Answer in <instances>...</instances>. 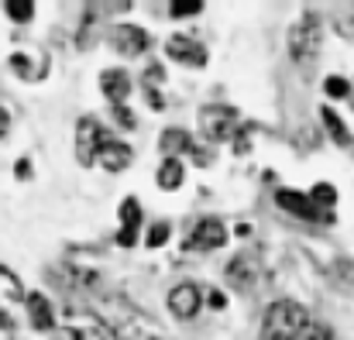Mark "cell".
<instances>
[{
  "label": "cell",
  "instance_id": "obj_2",
  "mask_svg": "<svg viewBox=\"0 0 354 340\" xmlns=\"http://www.w3.org/2000/svg\"><path fill=\"white\" fill-rule=\"evenodd\" d=\"M310 323V310L296 299H275L268 303L261 317V340H299L303 327Z\"/></svg>",
  "mask_w": 354,
  "mask_h": 340
},
{
  "label": "cell",
  "instance_id": "obj_3",
  "mask_svg": "<svg viewBox=\"0 0 354 340\" xmlns=\"http://www.w3.org/2000/svg\"><path fill=\"white\" fill-rule=\"evenodd\" d=\"M324 48V17L317 10H303V17L292 24L289 31V55L299 62V66H313L317 55Z\"/></svg>",
  "mask_w": 354,
  "mask_h": 340
},
{
  "label": "cell",
  "instance_id": "obj_22",
  "mask_svg": "<svg viewBox=\"0 0 354 340\" xmlns=\"http://www.w3.org/2000/svg\"><path fill=\"white\" fill-rule=\"evenodd\" d=\"M330 278L344 289V292H354V258H337L330 265Z\"/></svg>",
  "mask_w": 354,
  "mask_h": 340
},
{
  "label": "cell",
  "instance_id": "obj_15",
  "mask_svg": "<svg viewBox=\"0 0 354 340\" xmlns=\"http://www.w3.org/2000/svg\"><path fill=\"white\" fill-rule=\"evenodd\" d=\"M118 217H120L118 244L120 247H134V244H138V234H141V220H145V214H141V207H138L134 196H127V200L120 203Z\"/></svg>",
  "mask_w": 354,
  "mask_h": 340
},
{
  "label": "cell",
  "instance_id": "obj_11",
  "mask_svg": "<svg viewBox=\"0 0 354 340\" xmlns=\"http://www.w3.org/2000/svg\"><path fill=\"white\" fill-rule=\"evenodd\" d=\"M165 303H169V313L176 320H193L200 313V306H203V292H200L196 282H179V285L169 289Z\"/></svg>",
  "mask_w": 354,
  "mask_h": 340
},
{
  "label": "cell",
  "instance_id": "obj_13",
  "mask_svg": "<svg viewBox=\"0 0 354 340\" xmlns=\"http://www.w3.org/2000/svg\"><path fill=\"white\" fill-rule=\"evenodd\" d=\"M24 310H28V323L41 334H52L59 323H55V306L45 292H28L24 296Z\"/></svg>",
  "mask_w": 354,
  "mask_h": 340
},
{
  "label": "cell",
  "instance_id": "obj_12",
  "mask_svg": "<svg viewBox=\"0 0 354 340\" xmlns=\"http://www.w3.org/2000/svg\"><path fill=\"white\" fill-rule=\"evenodd\" d=\"M258 278H261V261H258L254 254H234V258H231V265H227V282L234 285L237 292L254 289Z\"/></svg>",
  "mask_w": 354,
  "mask_h": 340
},
{
  "label": "cell",
  "instance_id": "obj_23",
  "mask_svg": "<svg viewBox=\"0 0 354 340\" xmlns=\"http://www.w3.org/2000/svg\"><path fill=\"white\" fill-rule=\"evenodd\" d=\"M3 14L14 21V24H28L35 17V3L31 0H3Z\"/></svg>",
  "mask_w": 354,
  "mask_h": 340
},
{
  "label": "cell",
  "instance_id": "obj_28",
  "mask_svg": "<svg viewBox=\"0 0 354 340\" xmlns=\"http://www.w3.org/2000/svg\"><path fill=\"white\" fill-rule=\"evenodd\" d=\"M169 230H172V227L165 224V220H162V224H155V227H151V230H148V237H145V244H148V247H162V244L169 240Z\"/></svg>",
  "mask_w": 354,
  "mask_h": 340
},
{
  "label": "cell",
  "instance_id": "obj_10",
  "mask_svg": "<svg viewBox=\"0 0 354 340\" xmlns=\"http://www.w3.org/2000/svg\"><path fill=\"white\" fill-rule=\"evenodd\" d=\"M111 45L114 52H120L124 59H138L151 48V35L138 24H114L111 28Z\"/></svg>",
  "mask_w": 354,
  "mask_h": 340
},
{
  "label": "cell",
  "instance_id": "obj_20",
  "mask_svg": "<svg viewBox=\"0 0 354 340\" xmlns=\"http://www.w3.org/2000/svg\"><path fill=\"white\" fill-rule=\"evenodd\" d=\"M183 182H186V165H183L179 158H162V165H158V172H155V186H158L162 193H176Z\"/></svg>",
  "mask_w": 354,
  "mask_h": 340
},
{
  "label": "cell",
  "instance_id": "obj_16",
  "mask_svg": "<svg viewBox=\"0 0 354 340\" xmlns=\"http://www.w3.org/2000/svg\"><path fill=\"white\" fill-rule=\"evenodd\" d=\"M100 93L107 97L111 107H127L131 97V76L124 69H104L100 73Z\"/></svg>",
  "mask_w": 354,
  "mask_h": 340
},
{
  "label": "cell",
  "instance_id": "obj_30",
  "mask_svg": "<svg viewBox=\"0 0 354 340\" xmlns=\"http://www.w3.org/2000/svg\"><path fill=\"white\" fill-rule=\"evenodd\" d=\"M31 176V162L28 158H17V179H28Z\"/></svg>",
  "mask_w": 354,
  "mask_h": 340
},
{
  "label": "cell",
  "instance_id": "obj_18",
  "mask_svg": "<svg viewBox=\"0 0 354 340\" xmlns=\"http://www.w3.org/2000/svg\"><path fill=\"white\" fill-rule=\"evenodd\" d=\"M52 340H107V330H104L100 320L83 317V323L76 320V323H62V327H55V330H52Z\"/></svg>",
  "mask_w": 354,
  "mask_h": 340
},
{
  "label": "cell",
  "instance_id": "obj_6",
  "mask_svg": "<svg viewBox=\"0 0 354 340\" xmlns=\"http://www.w3.org/2000/svg\"><path fill=\"white\" fill-rule=\"evenodd\" d=\"M107 138H111V134H107V127H104L97 117H80V124H76V162H80L83 169H90V165L97 162L100 144H104Z\"/></svg>",
  "mask_w": 354,
  "mask_h": 340
},
{
  "label": "cell",
  "instance_id": "obj_17",
  "mask_svg": "<svg viewBox=\"0 0 354 340\" xmlns=\"http://www.w3.org/2000/svg\"><path fill=\"white\" fill-rule=\"evenodd\" d=\"M7 66L14 69V76H21V79H45V73H48V59L41 55V52H14L10 59H7Z\"/></svg>",
  "mask_w": 354,
  "mask_h": 340
},
{
  "label": "cell",
  "instance_id": "obj_21",
  "mask_svg": "<svg viewBox=\"0 0 354 340\" xmlns=\"http://www.w3.org/2000/svg\"><path fill=\"white\" fill-rule=\"evenodd\" d=\"M320 120H324V127H327V134H330V141H334L337 148H351L354 144V134L348 131V124L330 111V107H320Z\"/></svg>",
  "mask_w": 354,
  "mask_h": 340
},
{
  "label": "cell",
  "instance_id": "obj_9",
  "mask_svg": "<svg viewBox=\"0 0 354 340\" xmlns=\"http://www.w3.org/2000/svg\"><path fill=\"white\" fill-rule=\"evenodd\" d=\"M165 55L172 62H179V66H189V69H203L207 66V48L193 35H183V31L165 38Z\"/></svg>",
  "mask_w": 354,
  "mask_h": 340
},
{
  "label": "cell",
  "instance_id": "obj_19",
  "mask_svg": "<svg viewBox=\"0 0 354 340\" xmlns=\"http://www.w3.org/2000/svg\"><path fill=\"white\" fill-rule=\"evenodd\" d=\"M158 148H162L165 158H179V155H193L200 144L189 138V131H183V127H169V131H162Z\"/></svg>",
  "mask_w": 354,
  "mask_h": 340
},
{
  "label": "cell",
  "instance_id": "obj_26",
  "mask_svg": "<svg viewBox=\"0 0 354 340\" xmlns=\"http://www.w3.org/2000/svg\"><path fill=\"white\" fill-rule=\"evenodd\" d=\"M203 10V0H172L169 3V17H196Z\"/></svg>",
  "mask_w": 354,
  "mask_h": 340
},
{
  "label": "cell",
  "instance_id": "obj_5",
  "mask_svg": "<svg viewBox=\"0 0 354 340\" xmlns=\"http://www.w3.org/2000/svg\"><path fill=\"white\" fill-rule=\"evenodd\" d=\"M24 296L28 292L21 289V278L7 265H0V327L3 330H14V323L24 310Z\"/></svg>",
  "mask_w": 354,
  "mask_h": 340
},
{
  "label": "cell",
  "instance_id": "obj_27",
  "mask_svg": "<svg viewBox=\"0 0 354 340\" xmlns=\"http://www.w3.org/2000/svg\"><path fill=\"white\" fill-rule=\"evenodd\" d=\"M299 340H334V330H330L324 320H313V317H310V323L303 327Z\"/></svg>",
  "mask_w": 354,
  "mask_h": 340
},
{
  "label": "cell",
  "instance_id": "obj_1",
  "mask_svg": "<svg viewBox=\"0 0 354 340\" xmlns=\"http://www.w3.org/2000/svg\"><path fill=\"white\" fill-rule=\"evenodd\" d=\"M97 320L104 323L107 334H114L118 340H165L162 327L131 299L124 296H104L97 303Z\"/></svg>",
  "mask_w": 354,
  "mask_h": 340
},
{
  "label": "cell",
  "instance_id": "obj_8",
  "mask_svg": "<svg viewBox=\"0 0 354 340\" xmlns=\"http://www.w3.org/2000/svg\"><path fill=\"white\" fill-rule=\"evenodd\" d=\"M227 244V224L221 217H203L193 227V234L186 237V251H221Z\"/></svg>",
  "mask_w": 354,
  "mask_h": 340
},
{
  "label": "cell",
  "instance_id": "obj_31",
  "mask_svg": "<svg viewBox=\"0 0 354 340\" xmlns=\"http://www.w3.org/2000/svg\"><path fill=\"white\" fill-rule=\"evenodd\" d=\"M7 131H10V117H7V111L0 107V141L7 138Z\"/></svg>",
  "mask_w": 354,
  "mask_h": 340
},
{
  "label": "cell",
  "instance_id": "obj_7",
  "mask_svg": "<svg viewBox=\"0 0 354 340\" xmlns=\"http://www.w3.org/2000/svg\"><path fill=\"white\" fill-rule=\"evenodd\" d=\"M275 203L279 210H286L289 217H299V220H310V224H334V214H324L310 193H299V189H275Z\"/></svg>",
  "mask_w": 354,
  "mask_h": 340
},
{
  "label": "cell",
  "instance_id": "obj_24",
  "mask_svg": "<svg viewBox=\"0 0 354 340\" xmlns=\"http://www.w3.org/2000/svg\"><path fill=\"white\" fill-rule=\"evenodd\" d=\"M310 200L324 210V214H334V203H337V189L330 186V182H317L313 189H310Z\"/></svg>",
  "mask_w": 354,
  "mask_h": 340
},
{
  "label": "cell",
  "instance_id": "obj_14",
  "mask_svg": "<svg viewBox=\"0 0 354 340\" xmlns=\"http://www.w3.org/2000/svg\"><path fill=\"white\" fill-rule=\"evenodd\" d=\"M131 158H134L131 144H124V141H114V138H107V141L100 144V151H97V162H93V165H100L104 172L118 176V172H124V169L131 165Z\"/></svg>",
  "mask_w": 354,
  "mask_h": 340
},
{
  "label": "cell",
  "instance_id": "obj_4",
  "mask_svg": "<svg viewBox=\"0 0 354 340\" xmlns=\"http://www.w3.org/2000/svg\"><path fill=\"white\" fill-rule=\"evenodd\" d=\"M237 131H241V113L234 107H227V104H207V107H200V134L210 144L234 141Z\"/></svg>",
  "mask_w": 354,
  "mask_h": 340
},
{
  "label": "cell",
  "instance_id": "obj_25",
  "mask_svg": "<svg viewBox=\"0 0 354 340\" xmlns=\"http://www.w3.org/2000/svg\"><path fill=\"white\" fill-rule=\"evenodd\" d=\"M324 93H327L330 100H344V97H351V83H348L344 76H327V79H324Z\"/></svg>",
  "mask_w": 354,
  "mask_h": 340
},
{
  "label": "cell",
  "instance_id": "obj_29",
  "mask_svg": "<svg viewBox=\"0 0 354 340\" xmlns=\"http://www.w3.org/2000/svg\"><path fill=\"white\" fill-rule=\"evenodd\" d=\"M114 117H118V124L124 127V131H131V127H134V113L127 111V107H114Z\"/></svg>",
  "mask_w": 354,
  "mask_h": 340
}]
</instances>
